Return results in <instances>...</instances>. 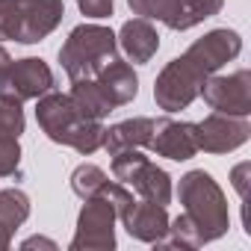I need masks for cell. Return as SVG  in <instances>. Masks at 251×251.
Masks as SVG:
<instances>
[{"instance_id":"obj_13","label":"cell","mask_w":251,"mask_h":251,"mask_svg":"<svg viewBox=\"0 0 251 251\" xmlns=\"http://www.w3.org/2000/svg\"><path fill=\"white\" fill-rule=\"evenodd\" d=\"M115 42H118V50L127 56V62H133V65L151 62L157 56V50H160L157 27L148 18H139V15L121 24V30L115 33Z\"/></svg>"},{"instance_id":"obj_17","label":"cell","mask_w":251,"mask_h":251,"mask_svg":"<svg viewBox=\"0 0 251 251\" xmlns=\"http://www.w3.org/2000/svg\"><path fill=\"white\" fill-rule=\"evenodd\" d=\"M222 6H225V0H172L163 24L175 33H186V30L204 24L207 18L219 15Z\"/></svg>"},{"instance_id":"obj_25","label":"cell","mask_w":251,"mask_h":251,"mask_svg":"<svg viewBox=\"0 0 251 251\" xmlns=\"http://www.w3.org/2000/svg\"><path fill=\"white\" fill-rule=\"evenodd\" d=\"M127 6L133 15L139 18H148V21H163L169 6H172V0H127Z\"/></svg>"},{"instance_id":"obj_29","label":"cell","mask_w":251,"mask_h":251,"mask_svg":"<svg viewBox=\"0 0 251 251\" xmlns=\"http://www.w3.org/2000/svg\"><path fill=\"white\" fill-rule=\"evenodd\" d=\"M12 233H15L12 227H6L3 222H0V251H6V248L12 245Z\"/></svg>"},{"instance_id":"obj_21","label":"cell","mask_w":251,"mask_h":251,"mask_svg":"<svg viewBox=\"0 0 251 251\" xmlns=\"http://www.w3.org/2000/svg\"><path fill=\"white\" fill-rule=\"evenodd\" d=\"M106 180H109V177H106V172H103L100 166H95V163H80V166L71 172V192H74L80 201H86V198H95V195L103 189Z\"/></svg>"},{"instance_id":"obj_5","label":"cell","mask_w":251,"mask_h":251,"mask_svg":"<svg viewBox=\"0 0 251 251\" xmlns=\"http://www.w3.org/2000/svg\"><path fill=\"white\" fill-rule=\"evenodd\" d=\"M115 225H118V213L106 198L100 195L86 198L77 213V227H74L68 248L71 251H112Z\"/></svg>"},{"instance_id":"obj_23","label":"cell","mask_w":251,"mask_h":251,"mask_svg":"<svg viewBox=\"0 0 251 251\" xmlns=\"http://www.w3.org/2000/svg\"><path fill=\"white\" fill-rule=\"evenodd\" d=\"M27 0H0V42H15Z\"/></svg>"},{"instance_id":"obj_24","label":"cell","mask_w":251,"mask_h":251,"mask_svg":"<svg viewBox=\"0 0 251 251\" xmlns=\"http://www.w3.org/2000/svg\"><path fill=\"white\" fill-rule=\"evenodd\" d=\"M0 177H21V142L0 133Z\"/></svg>"},{"instance_id":"obj_16","label":"cell","mask_w":251,"mask_h":251,"mask_svg":"<svg viewBox=\"0 0 251 251\" xmlns=\"http://www.w3.org/2000/svg\"><path fill=\"white\" fill-rule=\"evenodd\" d=\"M139 198H145V201H154V204H163V207H169L172 204V198H175V183H172V175L166 172V169H160L157 163H151V160H145L139 169H136V175L130 177V183H127Z\"/></svg>"},{"instance_id":"obj_27","label":"cell","mask_w":251,"mask_h":251,"mask_svg":"<svg viewBox=\"0 0 251 251\" xmlns=\"http://www.w3.org/2000/svg\"><path fill=\"white\" fill-rule=\"evenodd\" d=\"M248 183H251V163L242 160V163H236L230 169V186L236 189V195L242 201H248Z\"/></svg>"},{"instance_id":"obj_6","label":"cell","mask_w":251,"mask_h":251,"mask_svg":"<svg viewBox=\"0 0 251 251\" xmlns=\"http://www.w3.org/2000/svg\"><path fill=\"white\" fill-rule=\"evenodd\" d=\"M56 89V77L50 65L39 56H24V59H9V65L0 71V95L12 98L18 103L36 100Z\"/></svg>"},{"instance_id":"obj_19","label":"cell","mask_w":251,"mask_h":251,"mask_svg":"<svg viewBox=\"0 0 251 251\" xmlns=\"http://www.w3.org/2000/svg\"><path fill=\"white\" fill-rule=\"evenodd\" d=\"M201 245H204V239H201V233H198L195 222H192L186 213H180L177 219H172V222H169V233H166V239H163L157 248H180V251H195V248H201Z\"/></svg>"},{"instance_id":"obj_7","label":"cell","mask_w":251,"mask_h":251,"mask_svg":"<svg viewBox=\"0 0 251 251\" xmlns=\"http://www.w3.org/2000/svg\"><path fill=\"white\" fill-rule=\"evenodd\" d=\"M198 98H204V103L213 112H227V115H251V71L248 68H236L230 74H210L201 83Z\"/></svg>"},{"instance_id":"obj_4","label":"cell","mask_w":251,"mask_h":251,"mask_svg":"<svg viewBox=\"0 0 251 251\" xmlns=\"http://www.w3.org/2000/svg\"><path fill=\"white\" fill-rule=\"evenodd\" d=\"M204 80H207L204 71L186 53H180L172 62H166V68L157 74V80H154V100H157V106L163 112L175 115V112L186 109L198 98Z\"/></svg>"},{"instance_id":"obj_8","label":"cell","mask_w":251,"mask_h":251,"mask_svg":"<svg viewBox=\"0 0 251 251\" xmlns=\"http://www.w3.org/2000/svg\"><path fill=\"white\" fill-rule=\"evenodd\" d=\"M251 136V124L245 115L210 112L204 121H195V142L204 154H230L242 148Z\"/></svg>"},{"instance_id":"obj_2","label":"cell","mask_w":251,"mask_h":251,"mask_svg":"<svg viewBox=\"0 0 251 251\" xmlns=\"http://www.w3.org/2000/svg\"><path fill=\"white\" fill-rule=\"evenodd\" d=\"M177 198L183 204V213L195 222L204 245L216 242L227 233V227H230L227 198L210 172H204V169L186 172L177 183Z\"/></svg>"},{"instance_id":"obj_3","label":"cell","mask_w":251,"mask_h":251,"mask_svg":"<svg viewBox=\"0 0 251 251\" xmlns=\"http://www.w3.org/2000/svg\"><path fill=\"white\" fill-rule=\"evenodd\" d=\"M112 56H118V42L103 24H77L59 48V65L71 83L95 77Z\"/></svg>"},{"instance_id":"obj_20","label":"cell","mask_w":251,"mask_h":251,"mask_svg":"<svg viewBox=\"0 0 251 251\" xmlns=\"http://www.w3.org/2000/svg\"><path fill=\"white\" fill-rule=\"evenodd\" d=\"M30 195L24 189H0V222L6 227L18 230L27 219H30Z\"/></svg>"},{"instance_id":"obj_9","label":"cell","mask_w":251,"mask_h":251,"mask_svg":"<svg viewBox=\"0 0 251 251\" xmlns=\"http://www.w3.org/2000/svg\"><path fill=\"white\" fill-rule=\"evenodd\" d=\"M183 53L204 71V77H210L242 53V36L230 27H216L207 30L201 39H195Z\"/></svg>"},{"instance_id":"obj_1","label":"cell","mask_w":251,"mask_h":251,"mask_svg":"<svg viewBox=\"0 0 251 251\" xmlns=\"http://www.w3.org/2000/svg\"><path fill=\"white\" fill-rule=\"evenodd\" d=\"M36 121H39L42 133L50 142L74 148L83 157H92L103 145V130H106L103 121L86 118L74 106V100H71L68 92L50 89L48 95L36 98Z\"/></svg>"},{"instance_id":"obj_30","label":"cell","mask_w":251,"mask_h":251,"mask_svg":"<svg viewBox=\"0 0 251 251\" xmlns=\"http://www.w3.org/2000/svg\"><path fill=\"white\" fill-rule=\"evenodd\" d=\"M9 59H12V56H9V50L3 48V42H0V71H3V68L9 65Z\"/></svg>"},{"instance_id":"obj_22","label":"cell","mask_w":251,"mask_h":251,"mask_svg":"<svg viewBox=\"0 0 251 251\" xmlns=\"http://www.w3.org/2000/svg\"><path fill=\"white\" fill-rule=\"evenodd\" d=\"M24 127H27L24 103H18V100H12V98H3V95H0V133L18 136V139H21Z\"/></svg>"},{"instance_id":"obj_26","label":"cell","mask_w":251,"mask_h":251,"mask_svg":"<svg viewBox=\"0 0 251 251\" xmlns=\"http://www.w3.org/2000/svg\"><path fill=\"white\" fill-rule=\"evenodd\" d=\"M77 9H80V15H86L92 21H103L112 15L115 0H77Z\"/></svg>"},{"instance_id":"obj_18","label":"cell","mask_w":251,"mask_h":251,"mask_svg":"<svg viewBox=\"0 0 251 251\" xmlns=\"http://www.w3.org/2000/svg\"><path fill=\"white\" fill-rule=\"evenodd\" d=\"M68 95H71L74 106H77L86 118H95V121H103V118L115 109V106L109 103V98L103 95V89L98 86L95 77H89V80H74Z\"/></svg>"},{"instance_id":"obj_14","label":"cell","mask_w":251,"mask_h":251,"mask_svg":"<svg viewBox=\"0 0 251 251\" xmlns=\"http://www.w3.org/2000/svg\"><path fill=\"white\" fill-rule=\"evenodd\" d=\"M95 80H98V86L103 89V95L109 98V103H112L115 109L133 103L136 95H139V74H136V68H133L127 59L112 56V59L95 74Z\"/></svg>"},{"instance_id":"obj_28","label":"cell","mask_w":251,"mask_h":251,"mask_svg":"<svg viewBox=\"0 0 251 251\" xmlns=\"http://www.w3.org/2000/svg\"><path fill=\"white\" fill-rule=\"evenodd\" d=\"M21 248H24V251H30V248H48V251H56L59 245H56L50 236H39V233H36V236H27V239L21 242Z\"/></svg>"},{"instance_id":"obj_12","label":"cell","mask_w":251,"mask_h":251,"mask_svg":"<svg viewBox=\"0 0 251 251\" xmlns=\"http://www.w3.org/2000/svg\"><path fill=\"white\" fill-rule=\"evenodd\" d=\"M62 18H65L62 0H27L15 42L18 45H39L62 24Z\"/></svg>"},{"instance_id":"obj_10","label":"cell","mask_w":251,"mask_h":251,"mask_svg":"<svg viewBox=\"0 0 251 251\" xmlns=\"http://www.w3.org/2000/svg\"><path fill=\"white\" fill-rule=\"evenodd\" d=\"M148 148L157 157H166L172 163H186L198 154V142H195V121H175L169 115L154 118V133Z\"/></svg>"},{"instance_id":"obj_11","label":"cell","mask_w":251,"mask_h":251,"mask_svg":"<svg viewBox=\"0 0 251 251\" xmlns=\"http://www.w3.org/2000/svg\"><path fill=\"white\" fill-rule=\"evenodd\" d=\"M118 222L124 225V230H127L133 239H139V242L157 248V245L166 239V233H169V222H172V219H169V213H166L163 204H154V201L136 198V201L127 207V213H124Z\"/></svg>"},{"instance_id":"obj_15","label":"cell","mask_w":251,"mask_h":251,"mask_svg":"<svg viewBox=\"0 0 251 251\" xmlns=\"http://www.w3.org/2000/svg\"><path fill=\"white\" fill-rule=\"evenodd\" d=\"M151 133H154V118L148 115H133V118H124L118 124L103 130V151L112 157L124 148H148L151 142Z\"/></svg>"}]
</instances>
